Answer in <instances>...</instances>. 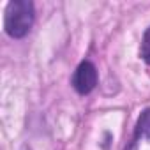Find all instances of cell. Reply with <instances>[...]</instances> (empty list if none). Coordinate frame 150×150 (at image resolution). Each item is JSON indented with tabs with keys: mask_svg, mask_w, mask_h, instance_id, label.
Here are the masks:
<instances>
[{
	"mask_svg": "<svg viewBox=\"0 0 150 150\" xmlns=\"http://www.w3.org/2000/svg\"><path fill=\"white\" fill-rule=\"evenodd\" d=\"M35 11L34 4L28 0H13L6 7V16H4V28L7 35L13 39H21L25 37L32 25H34Z\"/></svg>",
	"mask_w": 150,
	"mask_h": 150,
	"instance_id": "1",
	"label": "cell"
},
{
	"mask_svg": "<svg viewBox=\"0 0 150 150\" xmlns=\"http://www.w3.org/2000/svg\"><path fill=\"white\" fill-rule=\"evenodd\" d=\"M97 80H99V76H97L96 65L92 62L85 60V62H81L76 67V71H74V74H72V87H74V90H76L78 94L85 96V94H90L96 88Z\"/></svg>",
	"mask_w": 150,
	"mask_h": 150,
	"instance_id": "2",
	"label": "cell"
},
{
	"mask_svg": "<svg viewBox=\"0 0 150 150\" xmlns=\"http://www.w3.org/2000/svg\"><path fill=\"white\" fill-rule=\"evenodd\" d=\"M134 138H145V139H150V110H145L139 118H138V124H136V134Z\"/></svg>",
	"mask_w": 150,
	"mask_h": 150,
	"instance_id": "3",
	"label": "cell"
},
{
	"mask_svg": "<svg viewBox=\"0 0 150 150\" xmlns=\"http://www.w3.org/2000/svg\"><path fill=\"white\" fill-rule=\"evenodd\" d=\"M141 58L150 65V27L143 34V41H141Z\"/></svg>",
	"mask_w": 150,
	"mask_h": 150,
	"instance_id": "4",
	"label": "cell"
},
{
	"mask_svg": "<svg viewBox=\"0 0 150 150\" xmlns=\"http://www.w3.org/2000/svg\"><path fill=\"white\" fill-rule=\"evenodd\" d=\"M20 150H32V148H30V146H28V145H23V146H21V148H20Z\"/></svg>",
	"mask_w": 150,
	"mask_h": 150,
	"instance_id": "5",
	"label": "cell"
}]
</instances>
